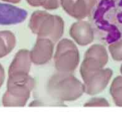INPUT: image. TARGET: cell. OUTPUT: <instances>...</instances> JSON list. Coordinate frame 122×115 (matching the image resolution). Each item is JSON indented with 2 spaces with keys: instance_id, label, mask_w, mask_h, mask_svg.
I'll return each mask as SVG.
<instances>
[{
  "instance_id": "2",
  "label": "cell",
  "mask_w": 122,
  "mask_h": 115,
  "mask_svg": "<svg viewBox=\"0 0 122 115\" xmlns=\"http://www.w3.org/2000/svg\"><path fill=\"white\" fill-rule=\"evenodd\" d=\"M111 92L116 105L122 106V77H118L114 80Z\"/></svg>"
},
{
  "instance_id": "4",
  "label": "cell",
  "mask_w": 122,
  "mask_h": 115,
  "mask_svg": "<svg viewBox=\"0 0 122 115\" xmlns=\"http://www.w3.org/2000/svg\"><path fill=\"white\" fill-rule=\"evenodd\" d=\"M8 4L0 3V25H5L6 11Z\"/></svg>"
},
{
  "instance_id": "5",
  "label": "cell",
  "mask_w": 122,
  "mask_h": 115,
  "mask_svg": "<svg viewBox=\"0 0 122 115\" xmlns=\"http://www.w3.org/2000/svg\"><path fill=\"white\" fill-rule=\"evenodd\" d=\"M121 72H122V67H121Z\"/></svg>"
},
{
  "instance_id": "1",
  "label": "cell",
  "mask_w": 122,
  "mask_h": 115,
  "mask_svg": "<svg viewBox=\"0 0 122 115\" xmlns=\"http://www.w3.org/2000/svg\"><path fill=\"white\" fill-rule=\"evenodd\" d=\"M95 16L99 29L107 33L106 40L113 43L122 36V0H103L100 3Z\"/></svg>"
},
{
  "instance_id": "3",
  "label": "cell",
  "mask_w": 122,
  "mask_h": 115,
  "mask_svg": "<svg viewBox=\"0 0 122 115\" xmlns=\"http://www.w3.org/2000/svg\"><path fill=\"white\" fill-rule=\"evenodd\" d=\"M110 52L112 57L115 60H122V40L111 45L110 47Z\"/></svg>"
}]
</instances>
